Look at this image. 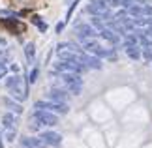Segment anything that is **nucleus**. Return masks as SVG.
Masks as SVG:
<instances>
[{"instance_id": "obj_18", "label": "nucleus", "mask_w": 152, "mask_h": 148, "mask_svg": "<svg viewBox=\"0 0 152 148\" xmlns=\"http://www.w3.org/2000/svg\"><path fill=\"white\" fill-rule=\"evenodd\" d=\"M36 79H38V69L34 68L30 71V75H28V82H36Z\"/></svg>"}, {"instance_id": "obj_7", "label": "nucleus", "mask_w": 152, "mask_h": 148, "mask_svg": "<svg viewBox=\"0 0 152 148\" xmlns=\"http://www.w3.org/2000/svg\"><path fill=\"white\" fill-rule=\"evenodd\" d=\"M75 32H77V36H79L81 41H85V39H92V38H96V36H98L96 28H94V26H90V25H77Z\"/></svg>"}, {"instance_id": "obj_11", "label": "nucleus", "mask_w": 152, "mask_h": 148, "mask_svg": "<svg viewBox=\"0 0 152 148\" xmlns=\"http://www.w3.org/2000/svg\"><path fill=\"white\" fill-rule=\"evenodd\" d=\"M126 55L132 58V60H139L141 58V49L135 43H126Z\"/></svg>"}, {"instance_id": "obj_2", "label": "nucleus", "mask_w": 152, "mask_h": 148, "mask_svg": "<svg viewBox=\"0 0 152 148\" xmlns=\"http://www.w3.org/2000/svg\"><path fill=\"white\" fill-rule=\"evenodd\" d=\"M58 81L64 85L66 90H69L72 94H81V88H83V81H81L79 73H60Z\"/></svg>"}, {"instance_id": "obj_17", "label": "nucleus", "mask_w": 152, "mask_h": 148, "mask_svg": "<svg viewBox=\"0 0 152 148\" xmlns=\"http://www.w3.org/2000/svg\"><path fill=\"white\" fill-rule=\"evenodd\" d=\"M6 141H10V143H11V141H15V129L13 128L8 129V133H6Z\"/></svg>"}, {"instance_id": "obj_6", "label": "nucleus", "mask_w": 152, "mask_h": 148, "mask_svg": "<svg viewBox=\"0 0 152 148\" xmlns=\"http://www.w3.org/2000/svg\"><path fill=\"white\" fill-rule=\"evenodd\" d=\"M36 109H42V111H51V112H58V114H66L69 111V107L66 103H56V101H36L34 105Z\"/></svg>"}, {"instance_id": "obj_5", "label": "nucleus", "mask_w": 152, "mask_h": 148, "mask_svg": "<svg viewBox=\"0 0 152 148\" xmlns=\"http://www.w3.org/2000/svg\"><path fill=\"white\" fill-rule=\"evenodd\" d=\"M34 120H36L38 124H42V126H56L58 124V118L56 114H53L51 111H42V109H36V112H34Z\"/></svg>"}, {"instance_id": "obj_19", "label": "nucleus", "mask_w": 152, "mask_h": 148, "mask_svg": "<svg viewBox=\"0 0 152 148\" xmlns=\"http://www.w3.org/2000/svg\"><path fill=\"white\" fill-rule=\"evenodd\" d=\"M6 73H8V66L4 62H0V77H6Z\"/></svg>"}, {"instance_id": "obj_21", "label": "nucleus", "mask_w": 152, "mask_h": 148, "mask_svg": "<svg viewBox=\"0 0 152 148\" xmlns=\"http://www.w3.org/2000/svg\"><path fill=\"white\" fill-rule=\"evenodd\" d=\"M64 30V23H58L56 25V32H62Z\"/></svg>"}, {"instance_id": "obj_15", "label": "nucleus", "mask_w": 152, "mask_h": 148, "mask_svg": "<svg viewBox=\"0 0 152 148\" xmlns=\"http://www.w3.org/2000/svg\"><path fill=\"white\" fill-rule=\"evenodd\" d=\"M32 23L39 28V32H45V30H47V23H43L39 15H32Z\"/></svg>"}, {"instance_id": "obj_8", "label": "nucleus", "mask_w": 152, "mask_h": 148, "mask_svg": "<svg viewBox=\"0 0 152 148\" xmlns=\"http://www.w3.org/2000/svg\"><path fill=\"white\" fill-rule=\"evenodd\" d=\"M21 144L25 148H45L47 146V143H45L42 137H23Z\"/></svg>"}, {"instance_id": "obj_23", "label": "nucleus", "mask_w": 152, "mask_h": 148, "mask_svg": "<svg viewBox=\"0 0 152 148\" xmlns=\"http://www.w3.org/2000/svg\"><path fill=\"white\" fill-rule=\"evenodd\" d=\"M6 49V39H0V51Z\"/></svg>"}, {"instance_id": "obj_13", "label": "nucleus", "mask_w": 152, "mask_h": 148, "mask_svg": "<svg viewBox=\"0 0 152 148\" xmlns=\"http://www.w3.org/2000/svg\"><path fill=\"white\" fill-rule=\"evenodd\" d=\"M25 55H26V60L28 62L34 60V55H36V47H34V43H26L25 45Z\"/></svg>"}, {"instance_id": "obj_1", "label": "nucleus", "mask_w": 152, "mask_h": 148, "mask_svg": "<svg viewBox=\"0 0 152 148\" xmlns=\"http://www.w3.org/2000/svg\"><path fill=\"white\" fill-rule=\"evenodd\" d=\"M26 85H28V81H25L23 77L19 75H13V77H8V81H6V86L10 88V94H11V98H15L17 101H25L26 99Z\"/></svg>"}, {"instance_id": "obj_4", "label": "nucleus", "mask_w": 152, "mask_h": 148, "mask_svg": "<svg viewBox=\"0 0 152 148\" xmlns=\"http://www.w3.org/2000/svg\"><path fill=\"white\" fill-rule=\"evenodd\" d=\"M107 9H109V4L107 0H92V2L88 4V13L96 15L98 19H113V17L107 15Z\"/></svg>"}, {"instance_id": "obj_20", "label": "nucleus", "mask_w": 152, "mask_h": 148, "mask_svg": "<svg viewBox=\"0 0 152 148\" xmlns=\"http://www.w3.org/2000/svg\"><path fill=\"white\" fill-rule=\"evenodd\" d=\"M109 8H116V6H120V0H107Z\"/></svg>"}, {"instance_id": "obj_10", "label": "nucleus", "mask_w": 152, "mask_h": 148, "mask_svg": "<svg viewBox=\"0 0 152 148\" xmlns=\"http://www.w3.org/2000/svg\"><path fill=\"white\" fill-rule=\"evenodd\" d=\"M39 137H42L47 144H53V146H58V144H60V141H62L60 133H56V131H43Z\"/></svg>"}, {"instance_id": "obj_22", "label": "nucleus", "mask_w": 152, "mask_h": 148, "mask_svg": "<svg viewBox=\"0 0 152 148\" xmlns=\"http://www.w3.org/2000/svg\"><path fill=\"white\" fill-rule=\"evenodd\" d=\"M11 71L17 73V71H19V66H17V64H11Z\"/></svg>"}, {"instance_id": "obj_9", "label": "nucleus", "mask_w": 152, "mask_h": 148, "mask_svg": "<svg viewBox=\"0 0 152 148\" xmlns=\"http://www.w3.org/2000/svg\"><path fill=\"white\" fill-rule=\"evenodd\" d=\"M49 101H56V103H66L68 101V92L62 88H53L51 92H47Z\"/></svg>"}, {"instance_id": "obj_16", "label": "nucleus", "mask_w": 152, "mask_h": 148, "mask_svg": "<svg viewBox=\"0 0 152 148\" xmlns=\"http://www.w3.org/2000/svg\"><path fill=\"white\" fill-rule=\"evenodd\" d=\"M4 103L8 105V107H10L11 111H15L17 114H21V112H23V107H21V105H19V103H15V101H11V99H8V98L4 99Z\"/></svg>"}, {"instance_id": "obj_3", "label": "nucleus", "mask_w": 152, "mask_h": 148, "mask_svg": "<svg viewBox=\"0 0 152 148\" xmlns=\"http://www.w3.org/2000/svg\"><path fill=\"white\" fill-rule=\"evenodd\" d=\"M55 69L60 73H83L86 66L81 62H75V60H58L55 64Z\"/></svg>"}, {"instance_id": "obj_14", "label": "nucleus", "mask_w": 152, "mask_h": 148, "mask_svg": "<svg viewBox=\"0 0 152 148\" xmlns=\"http://www.w3.org/2000/svg\"><path fill=\"white\" fill-rule=\"evenodd\" d=\"M2 124H4V126L8 128V129L15 128V116H13V114H10V112H8V114H4V116H2Z\"/></svg>"}, {"instance_id": "obj_12", "label": "nucleus", "mask_w": 152, "mask_h": 148, "mask_svg": "<svg viewBox=\"0 0 152 148\" xmlns=\"http://www.w3.org/2000/svg\"><path fill=\"white\" fill-rule=\"evenodd\" d=\"M100 36L103 38V39H107V41H111V43H118V34H115L113 30H109V28H102L100 30Z\"/></svg>"}]
</instances>
